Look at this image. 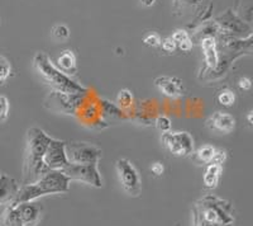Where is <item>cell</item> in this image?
I'll use <instances>...</instances> for the list:
<instances>
[{
	"instance_id": "cell-23",
	"label": "cell",
	"mask_w": 253,
	"mask_h": 226,
	"mask_svg": "<svg viewBox=\"0 0 253 226\" xmlns=\"http://www.w3.org/2000/svg\"><path fill=\"white\" fill-rule=\"evenodd\" d=\"M156 128L161 133H166V132H170L172 131V122L171 119L169 118L165 114H161V116H158L156 118Z\"/></svg>"
},
{
	"instance_id": "cell-27",
	"label": "cell",
	"mask_w": 253,
	"mask_h": 226,
	"mask_svg": "<svg viewBox=\"0 0 253 226\" xmlns=\"http://www.w3.org/2000/svg\"><path fill=\"white\" fill-rule=\"evenodd\" d=\"M227 160V151L224 149H215V154H214L213 159L210 163H215V164H220L223 166Z\"/></svg>"
},
{
	"instance_id": "cell-20",
	"label": "cell",
	"mask_w": 253,
	"mask_h": 226,
	"mask_svg": "<svg viewBox=\"0 0 253 226\" xmlns=\"http://www.w3.org/2000/svg\"><path fill=\"white\" fill-rule=\"evenodd\" d=\"M12 75V64L5 56L0 55V85H4Z\"/></svg>"
},
{
	"instance_id": "cell-26",
	"label": "cell",
	"mask_w": 253,
	"mask_h": 226,
	"mask_svg": "<svg viewBox=\"0 0 253 226\" xmlns=\"http://www.w3.org/2000/svg\"><path fill=\"white\" fill-rule=\"evenodd\" d=\"M161 42H162L161 36L158 35V33H155V32L147 33L143 38V44L146 45V46H150V47L161 46Z\"/></svg>"
},
{
	"instance_id": "cell-25",
	"label": "cell",
	"mask_w": 253,
	"mask_h": 226,
	"mask_svg": "<svg viewBox=\"0 0 253 226\" xmlns=\"http://www.w3.org/2000/svg\"><path fill=\"white\" fill-rule=\"evenodd\" d=\"M10 103L5 96H0V122H5L9 117Z\"/></svg>"
},
{
	"instance_id": "cell-19",
	"label": "cell",
	"mask_w": 253,
	"mask_h": 226,
	"mask_svg": "<svg viewBox=\"0 0 253 226\" xmlns=\"http://www.w3.org/2000/svg\"><path fill=\"white\" fill-rule=\"evenodd\" d=\"M215 149L213 145H204L202 148H199L195 151V155H194V160L198 164H204L207 166L208 163L211 162L214 154H215Z\"/></svg>"
},
{
	"instance_id": "cell-18",
	"label": "cell",
	"mask_w": 253,
	"mask_h": 226,
	"mask_svg": "<svg viewBox=\"0 0 253 226\" xmlns=\"http://www.w3.org/2000/svg\"><path fill=\"white\" fill-rule=\"evenodd\" d=\"M171 38L173 40V42L176 44V47L184 51V53H190L191 49H193V40L190 38V35L184 31V29H177L175 31Z\"/></svg>"
},
{
	"instance_id": "cell-9",
	"label": "cell",
	"mask_w": 253,
	"mask_h": 226,
	"mask_svg": "<svg viewBox=\"0 0 253 226\" xmlns=\"http://www.w3.org/2000/svg\"><path fill=\"white\" fill-rule=\"evenodd\" d=\"M44 166L48 170H62L69 166L66 153H65V141L51 139L43 157Z\"/></svg>"
},
{
	"instance_id": "cell-29",
	"label": "cell",
	"mask_w": 253,
	"mask_h": 226,
	"mask_svg": "<svg viewBox=\"0 0 253 226\" xmlns=\"http://www.w3.org/2000/svg\"><path fill=\"white\" fill-rule=\"evenodd\" d=\"M161 46H162V50L166 51V53H172V51H175L176 50V44L173 42V40L171 37H167L165 38V40H162Z\"/></svg>"
},
{
	"instance_id": "cell-11",
	"label": "cell",
	"mask_w": 253,
	"mask_h": 226,
	"mask_svg": "<svg viewBox=\"0 0 253 226\" xmlns=\"http://www.w3.org/2000/svg\"><path fill=\"white\" fill-rule=\"evenodd\" d=\"M14 203V202H13ZM23 226H37L42 219V206L36 201L15 203Z\"/></svg>"
},
{
	"instance_id": "cell-17",
	"label": "cell",
	"mask_w": 253,
	"mask_h": 226,
	"mask_svg": "<svg viewBox=\"0 0 253 226\" xmlns=\"http://www.w3.org/2000/svg\"><path fill=\"white\" fill-rule=\"evenodd\" d=\"M0 226H23L15 203L5 205L3 214L0 215Z\"/></svg>"
},
{
	"instance_id": "cell-24",
	"label": "cell",
	"mask_w": 253,
	"mask_h": 226,
	"mask_svg": "<svg viewBox=\"0 0 253 226\" xmlns=\"http://www.w3.org/2000/svg\"><path fill=\"white\" fill-rule=\"evenodd\" d=\"M52 36L56 38V40H67L70 37V29L66 24H56V26L52 27Z\"/></svg>"
},
{
	"instance_id": "cell-7",
	"label": "cell",
	"mask_w": 253,
	"mask_h": 226,
	"mask_svg": "<svg viewBox=\"0 0 253 226\" xmlns=\"http://www.w3.org/2000/svg\"><path fill=\"white\" fill-rule=\"evenodd\" d=\"M161 141L166 150L176 158H186L194 153L195 141L193 135L187 131L162 133Z\"/></svg>"
},
{
	"instance_id": "cell-13",
	"label": "cell",
	"mask_w": 253,
	"mask_h": 226,
	"mask_svg": "<svg viewBox=\"0 0 253 226\" xmlns=\"http://www.w3.org/2000/svg\"><path fill=\"white\" fill-rule=\"evenodd\" d=\"M18 189L19 184L14 178L9 177L8 174L0 173V206L14 202Z\"/></svg>"
},
{
	"instance_id": "cell-8",
	"label": "cell",
	"mask_w": 253,
	"mask_h": 226,
	"mask_svg": "<svg viewBox=\"0 0 253 226\" xmlns=\"http://www.w3.org/2000/svg\"><path fill=\"white\" fill-rule=\"evenodd\" d=\"M62 171L70 180L86 183L95 188H101L103 179L99 171V164H69L62 169Z\"/></svg>"
},
{
	"instance_id": "cell-32",
	"label": "cell",
	"mask_w": 253,
	"mask_h": 226,
	"mask_svg": "<svg viewBox=\"0 0 253 226\" xmlns=\"http://www.w3.org/2000/svg\"><path fill=\"white\" fill-rule=\"evenodd\" d=\"M247 122H248V125H250L251 127H252V125H253V111H250V112H248Z\"/></svg>"
},
{
	"instance_id": "cell-3",
	"label": "cell",
	"mask_w": 253,
	"mask_h": 226,
	"mask_svg": "<svg viewBox=\"0 0 253 226\" xmlns=\"http://www.w3.org/2000/svg\"><path fill=\"white\" fill-rule=\"evenodd\" d=\"M33 66L42 80L57 93L78 94V96L87 93L86 88L79 84L78 81L74 80L67 74L62 73L44 53L40 51L36 54L33 57Z\"/></svg>"
},
{
	"instance_id": "cell-31",
	"label": "cell",
	"mask_w": 253,
	"mask_h": 226,
	"mask_svg": "<svg viewBox=\"0 0 253 226\" xmlns=\"http://www.w3.org/2000/svg\"><path fill=\"white\" fill-rule=\"evenodd\" d=\"M141 3L143 4L144 6H152L155 5L156 0H141Z\"/></svg>"
},
{
	"instance_id": "cell-21",
	"label": "cell",
	"mask_w": 253,
	"mask_h": 226,
	"mask_svg": "<svg viewBox=\"0 0 253 226\" xmlns=\"http://www.w3.org/2000/svg\"><path fill=\"white\" fill-rule=\"evenodd\" d=\"M117 105L122 110L130 108L133 105V94L129 89H122L119 90L118 96H117Z\"/></svg>"
},
{
	"instance_id": "cell-16",
	"label": "cell",
	"mask_w": 253,
	"mask_h": 226,
	"mask_svg": "<svg viewBox=\"0 0 253 226\" xmlns=\"http://www.w3.org/2000/svg\"><path fill=\"white\" fill-rule=\"evenodd\" d=\"M221 173H223V166L215 164V163H208L205 167L204 177H203L204 186L209 189L216 188L220 182Z\"/></svg>"
},
{
	"instance_id": "cell-12",
	"label": "cell",
	"mask_w": 253,
	"mask_h": 226,
	"mask_svg": "<svg viewBox=\"0 0 253 226\" xmlns=\"http://www.w3.org/2000/svg\"><path fill=\"white\" fill-rule=\"evenodd\" d=\"M207 127L227 135L236 128V118L227 112H215L207 119Z\"/></svg>"
},
{
	"instance_id": "cell-6",
	"label": "cell",
	"mask_w": 253,
	"mask_h": 226,
	"mask_svg": "<svg viewBox=\"0 0 253 226\" xmlns=\"http://www.w3.org/2000/svg\"><path fill=\"white\" fill-rule=\"evenodd\" d=\"M115 170L124 192L130 197H138L142 192V179L134 164L130 160L122 158L115 163Z\"/></svg>"
},
{
	"instance_id": "cell-15",
	"label": "cell",
	"mask_w": 253,
	"mask_h": 226,
	"mask_svg": "<svg viewBox=\"0 0 253 226\" xmlns=\"http://www.w3.org/2000/svg\"><path fill=\"white\" fill-rule=\"evenodd\" d=\"M57 67L62 73L67 75H76L78 74V61L74 51L65 50L57 57Z\"/></svg>"
},
{
	"instance_id": "cell-5",
	"label": "cell",
	"mask_w": 253,
	"mask_h": 226,
	"mask_svg": "<svg viewBox=\"0 0 253 226\" xmlns=\"http://www.w3.org/2000/svg\"><path fill=\"white\" fill-rule=\"evenodd\" d=\"M65 153L69 164H99L103 151L89 142H65Z\"/></svg>"
},
{
	"instance_id": "cell-14",
	"label": "cell",
	"mask_w": 253,
	"mask_h": 226,
	"mask_svg": "<svg viewBox=\"0 0 253 226\" xmlns=\"http://www.w3.org/2000/svg\"><path fill=\"white\" fill-rule=\"evenodd\" d=\"M202 50L204 55L205 65L208 69L215 70L219 66V50L218 41L215 37H204L202 40Z\"/></svg>"
},
{
	"instance_id": "cell-28",
	"label": "cell",
	"mask_w": 253,
	"mask_h": 226,
	"mask_svg": "<svg viewBox=\"0 0 253 226\" xmlns=\"http://www.w3.org/2000/svg\"><path fill=\"white\" fill-rule=\"evenodd\" d=\"M150 170L155 174L156 177H162L165 173V166L161 162H153L150 167Z\"/></svg>"
},
{
	"instance_id": "cell-4",
	"label": "cell",
	"mask_w": 253,
	"mask_h": 226,
	"mask_svg": "<svg viewBox=\"0 0 253 226\" xmlns=\"http://www.w3.org/2000/svg\"><path fill=\"white\" fill-rule=\"evenodd\" d=\"M70 182L71 180L61 170H47L36 182L20 184L14 203L36 201L48 194L66 193L70 189Z\"/></svg>"
},
{
	"instance_id": "cell-2",
	"label": "cell",
	"mask_w": 253,
	"mask_h": 226,
	"mask_svg": "<svg viewBox=\"0 0 253 226\" xmlns=\"http://www.w3.org/2000/svg\"><path fill=\"white\" fill-rule=\"evenodd\" d=\"M52 137L38 127L28 128L26 135L22 184L33 183L43 175L48 169L44 166L43 157Z\"/></svg>"
},
{
	"instance_id": "cell-30",
	"label": "cell",
	"mask_w": 253,
	"mask_h": 226,
	"mask_svg": "<svg viewBox=\"0 0 253 226\" xmlns=\"http://www.w3.org/2000/svg\"><path fill=\"white\" fill-rule=\"evenodd\" d=\"M238 87L241 88L242 90L248 92V90H251V88H252V81H251V79L247 78V76H243V78L239 79Z\"/></svg>"
},
{
	"instance_id": "cell-10",
	"label": "cell",
	"mask_w": 253,
	"mask_h": 226,
	"mask_svg": "<svg viewBox=\"0 0 253 226\" xmlns=\"http://www.w3.org/2000/svg\"><path fill=\"white\" fill-rule=\"evenodd\" d=\"M155 85L164 96L171 99L181 98L185 94L182 81L176 76L162 75L155 79Z\"/></svg>"
},
{
	"instance_id": "cell-22",
	"label": "cell",
	"mask_w": 253,
	"mask_h": 226,
	"mask_svg": "<svg viewBox=\"0 0 253 226\" xmlns=\"http://www.w3.org/2000/svg\"><path fill=\"white\" fill-rule=\"evenodd\" d=\"M216 99H218L219 105L224 106V107H232L236 103V94H234L233 90L223 89L219 92Z\"/></svg>"
},
{
	"instance_id": "cell-1",
	"label": "cell",
	"mask_w": 253,
	"mask_h": 226,
	"mask_svg": "<svg viewBox=\"0 0 253 226\" xmlns=\"http://www.w3.org/2000/svg\"><path fill=\"white\" fill-rule=\"evenodd\" d=\"M191 214V226H233L236 221L233 203L210 193L194 203Z\"/></svg>"
}]
</instances>
